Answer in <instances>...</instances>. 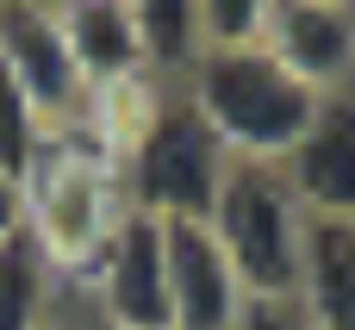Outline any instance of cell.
I'll use <instances>...</instances> for the list:
<instances>
[{
    "label": "cell",
    "instance_id": "obj_1",
    "mask_svg": "<svg viewBox=\"0 0 355 330\" xmlns=\"http://www.w3.org/2000/svg\"><path fill=\"white\" fill-rule=\"evenodd\" d=\"M181 94L212 125V137L225 144L231 162H287L293 144L312 131L318 100H324L318 87H306L262 44H250V50H206L187 69Z\"/></svg>",
    "mask_w": 355,
    "mask_h": 330
},
{
    "label": "cell",
    "instance_id": "obj_2",
    "mask_svg": "<svg viewBox=\"0 0 355 330\" xmlns=\"http://www.w3.org/2000/svg\"><path fill=\"white\" fill-rule=\"evenodd\" d=\"M119 218H125L119 168L81 131H56L25 175V237L50 256V268L69 281V293L100 262Z\"/></svg>",
    "mask_w": 355,
    "mask_h": 330
},
{
    "label": "cell",
    "instance_id": "obj_3",
    "mask_svg": "<svg viewBox=\"0 0 355 330\" xmlns=\"http://www.w3.org/2000/svg\"><path fill=\"white\" fill-rule=\"evenodd\" d=\"M218 250L231 256L237 281L250 299H287L300 293V268H306V225L312 212L300 206L293 181L281 162H231L225 187L206 212Z\"/></svg>",
    "mask_w": 355,
    "mask_h": 330
},
{
    "label": "cell",
    "instance_id": "obj_4",
    "mask_svg": "<svg viewBox=\"0 0 355 330\" xmlns=\"http://www.w3.org/2000/svg\"><path fill=\"white\" fill-rule=\"evenodd\" d=\"M225 168L231 156L212 137V125L193 112L181 87H168L156 119L119 162V193L131 212H150V218H206L225 187Z\"/></svg>",
    "mask_w": 355,
    "mask_h": 330
},
{
    "label": "cell",
    "instance_id": "obj_5",
    "mask_svg": "<svg viewBox=\"0 0 355 330\" xmlns=\"http://www.w3.org/2000/svg\"><path fill=\"white\" fill-rule=\"evenodd\" d=\"M75 299H81L87 324H100V330H175L162 218L125 206V218L112 225L100 262L81 275Z\"/></svg>",
    "mask_w": 355,
    "mask_h": 330
},
{
    "label": "cell",
    "instance_id": "obj_6",
    "mask_svg": "<svg viewBox=\"0 0 355 330\" xmlns=\"http://www.w3.org/2000/svg\"><path fill=\"white\" fill-rule=\"evenodd\" d=\"M0 69L31 94V106L69 131L87 106V81L69 56V37L56 25L50 0H0Z\"/></svg>",
    "mask_w": 355,
    "mask_h": 330
},
{
    "label": "cell",
    "instance_id": "obj_7",
    "mask_svg": "<svg viewBox=\"0 0 355 330\" xmlns=\"http://www.w3.org/2000/svg\"><path fill=\"white\" fill-rule=\"evenodd\" d=\"M262 50L281 56L306 87L349 94L355 87V0H268Z\"/></svg>",
    "mask_w": 355,
    "mask_h": 330
},
{
    "label": "cell",
    "instance_id": "obj_8",
    "mask_svg": "<svg viewBox=\"0 0 355 330\" xmlns=\"http://www.w3.org/2000/svg\"><path fill=\"white\" fill-rule=\"evenodd\" d=\"M162 250H168V306L175 330H237L243 318V281L231 256L218 250L206 218H162Z\"/></svg>",
    "mask_w": 355,
    "mask_h": 330
},
{
    "label": "cell",
    "instance_id": "obj_9",
    "mask_svg": "<svg viewBox=\"0 0 355 330\" xmlns=\"http://www.w3.org/2000/svg\"><path fill=\"white\" fill-rule=\"evenodd\" d=\"M312 218H355V87L324 94L312 131L281 162Z\"/></svg>",
    "mask_w": 355,
    "mask_h": 330
},
{
    "label": "cell",
    "instance_id": "obj_10",
    "mask_svg": "<svg viewBox=\"0 0 355 330\" xmlns=\"http://www.w3.org/2000/svg\"><path fill=\"white\" fill-rule=\"evenodd\" d=\"M56 25L69 37V56H75L87 94L119 87V81H150L137 25H131V0H56Z\"/></svg>",
    "mask_w": 355,
    "mask_h": 330
},
{
    "label": "cell",
    "instance_id": "obj_11",
    "mask_svg": "<svg viewBox=\"0 0 355 330\" xmlns=\"http://www.w3.org/2000/svg\"><path fill=\"white\" fill-rule=\"evenodd\" d=\"M300 306L318 330H355V218H312L306 225V268Z\"/></svg>",
    "mask_w": 355,
    "mask_h": 330
},
{
    "label": "cell",
    "instance_id": "obj_12",
    "mask_svg": "<svg viewBox=\"0 0 355 330\" xmlns=\"http://www.w3.org/2000/svg\"><path fill=\"white\" fill-rule=\"evenodd\" d=\"M69 306V281L50 268V256L19 231L0 243V330H50Z\"/></svg>",
    "mask_w": 355,
    "mask_h": 330
},
{
    "label": "cell",
    "instance_id": "obj_13",
    "mask_svg": "<svg viewBox=\"0 0 355 330\" xmlns=\"http://www.w3.org/2000/svg\"><path fill=\"white\" fill-rule=\"evenodd\" d=\"M131 25H137V50H144V75L162 87H181L187 69L206 56L200 0H131Z\"/></svg>",
    "mask_w": 355,
    "mask_h": 330
},
{
    "label": "cell",
    "instance_id": "obj_14",
    "mask_svg": "<svg viewBox=\"0 0 355 330\" xmlns=\"http://www.w3.org/2000/svg\"><path fill=\"white\" fill-rule=\"evenodd\" d=\"M50 137H56V125L31 106V94H25V87L0 69V168L25 181V175H31V162L44 156V144H50Z\"/></svg>",
    "mask_w": 355,
    "mask_h": 330
},
{
    "label": "cell",
    "instance_id": "obj_15",
    "mask_svg": "<svg viewBox=\"0 0 355 330\" xmlns=\"http://www.w3.org/2000/svg\"><path fill=\"white\" fill-rule=\"evenodd\" d=\"M262 25H268V0H200L206 50H250L262 44Z\"/></svg>",
    "mask_w": 355,
    "mask_h": 330
},
{
    "label": "cell",
    "instance_id": "obj_16",
    "mask_svg": "<svg viewBox=\"0 0 355 330\" xmlns=\"http://www.w3.org/2000/svg\"><path fill=\"white\" fill-rule=\"evenodd\" d=\"M237 330H318V324H312V312L300 306V293H287V299H243Z\"/></svg>",
    "mask_w": 355,
    "mask_h": 330
},
{
    "label": "cell",
    "instance_id": "obj_17",
    "mask_svg": "<svg viewBox=\"0 0 355 330\" xmlns=\"http://www.w3.org/2000/svg\"><path fill=\"white\" fill-rule=\"evenodd\" d=\"M25 231V181L0 168V243H12Z\"/></svg>",
    "mask_w": 355,
    "mask_h": 330
},
{
    "label": "cell",
    "instance_id": "obj_18",
    "mask_svg": "<svg viewBox=\"0 0 355 330\" xmlns=\"http://www.w3.org/2000/svg\"><path fill=\"white\" fill-rule=\"evenodd\" d=\"M50 330H94V324H87V312H81V299H75V293H69V306H62V318H56Z\"/></svg>",
    "mask_w": 355,
    "mask_h": 330
},
{
    "label": "cell",
    "instance_id": "obj_19",
    "mask_svg": "<svg viewBox=\"0 0 355 330\" xmlns=\"http://www.w3.org/2000/svg\"><path fill=\"white\" fill-rule=\"evenodd\" d=\"M94 330H100V324H94Z\"/></svg>",
    "mask_w": 355,
    "mask_h": 330
}]
</instances>
